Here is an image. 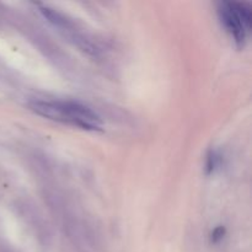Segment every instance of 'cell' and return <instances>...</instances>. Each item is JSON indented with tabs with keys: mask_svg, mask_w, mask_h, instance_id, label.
I'll list each match as a JSON object with an SVG mask.
<instances>
[{
	"mask_svg": "<svg viewBox=\"0 0 252 252\" xmlns=\"http://www.w3.org/2000/svg\"><path fill=\"white\" fill-rule=\"evenodd\" d=\"M30 110L47 120L63 123L84 130H101L103 122L100 116L88 106L74 101H33Z\"/></svg>",
	"mask_w": 252,
	"mask_h": 252,
	"instance_id": "1",
	"label": "cell"
},
{
	"mask_svg": "<svg viewBox=\"0 0 252 252\" xmlns=\"http://www.w3.org/2000/svg\"><path fill=\"white\" fill-rule=\"evenodd\" d=\"M221 25L239 46L248 39L252 24L251 6L246 2L223 1L218 6Z\"/></svg>",
	"mask_w": 252,
	"mask_h": 252,
	"instance_id": "2",
	"label": "cell"
},
{
	"mask_svg": "<svg viewBox=\"0 0 252 252\" xmlns=\"http://www.w3.org/2000/svg\"><path fill=\"white\" fill-rule=\"evenodd\" d=\"M219 155L216 152H211L207 158V172H213L217 169V166L219 165Z\"/></svg>",
	"mask_w": 252,
	"mask_h": 252,
	"instance_id": "3",
	"label": "cell"
},
{
	"mask_svg": "<svg viewBox=\"0 0 252 252\" xmlns=\"http://www.w3.org/2000/svg\"><path fill=\"white\" fill-rule=\"evenodd\" d=\"M224 234H225V229H224L223 226H219V228H217L216 230L213 231V234H212V241H213V243H218L219 240L223 239Z\"/></svg>",
	"mask_w": 252,
	"mask_h": 252,
	"instance_id": "4",
	"label": "cell"
}]
</instances>
